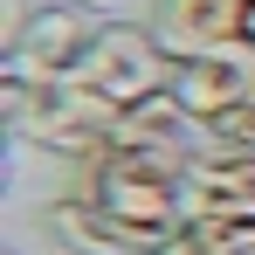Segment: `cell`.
Masks as SVG:
<instances>
[{"mask_svg": "<svg viewBox=\"0 0 255 255\" xmlns=\"http://www.w3.org/2000/svg\"><path fill=\"white\" fill-rule=\"evenodd\" d=\"M0 104H7V125L21 145H35L48 152L55 166H83L97 159L104 145H111V131H118V104H104L90 83L76 76H55V83H28V76H7L0 69Z\"/></svg>", "mask_w": 255, "mask_h": 255, "instance_id": "7a4b0ae2", "label": "cell"}, {"mask_svg": "<svg viewBox=\"0 0 255 255\" xmlns=\"http://www.w3.org/2000/svg\"><path fill=\"white\" fill-rule=\"evenodd\" d=\"M42 228L55 235L62 255H152L131 228H118L111 214L97 207L90 193H55V200L42 207Z\"/></svg>", "mask_w": 255, "mask_h": 255, "instance_id": "ba28073f", "label": "cell"}, {"mask_svg": "<svg viewBox=\"0 0 255 255\" xmlns=\"http://www.w3.org/2000/svg\"><path fill=\"white\" fill-rule=\"evenodd\" d=\"M90 14H104V21H125V14H145V0H76Z\"/></svg>", "mask_w": 255, "mask_h": 255, "instance_id": "9c48e42d", "label": "cell"}, {"mask_svg": "<svg viewBox=\"0 0 255 255\" xmlns=\"http://www.w3.org/2000/svg\"><path fill=\"white\" fill-rule=\"evenodd\" d=\"M172 97H179L200 125H221L228 111H242L255 97V48H228V55L179 62V69H172Z\"/></svg>", "mask_w": 255, "mask_h": 255, "instance_id": "52a82bcc", "label": "cell"}, {"mask_svg": "<svg viewBox=\"0 0 255 255\" xmlns=\"http://www.w3.org/2000/svg\"><path fill=\"white\" fill-rule=\"evenodd\" d=\"M111 145H125V152H152V159H172V166L193 172L200 159H207V125H200L172 90H159V97L131 104L125 118H118Z\"/></svg>", "mask_w": 255, "mask_h": 255, "instance_id": "8992f818", "label": "cell"}, {"mask_svg": "<svg viewBox=\"0 0 255 255\" xmlns=\"http://www.w3.org/2000/svg\"><path fill=\"white\" fill-rule=\"evenodd\" d=\"M69 172V186L62 193H90L97 207L111 214L118 228H131L145 249L159 255L186 228V214H193V172L172 166V159H152V152H125V145H104L97 159L83 166H62Z\"/></svg>", "mask_w": 255, "mask_h": 255, "instance_id": "6da1fadb", "label": "cell"}, {"mask_svg": "<svg viewBox=\"0 0 255 255\" xmlns=\"http://www.w3.org/2000/svg\"><path fill=\"white\" fill-rule=\"evenodd\" d=\"M97 35H104V14H90V7H76V0H42V7L28 14L21 42L7 48V76H28V83L76 76Z\"/></svg>", "mask_w": 255, "mask_h": 255, "instance_id": "5b68a950", "label": "cell"}, {"mask_svg": "<svg viewBox=\"0 0 255 255\" xmlns=\"http://www.w3.org/2000/svg\"><path fill=\"white\" fill-rule=\"evenodd\" d=\"M172 62H200L228 48H255V0H145L138 14Z\"/></svg>", "mask_w": 255, "mask_h": 255, "instance_id": "277c9868", "label": "cell"}, {"mask_svg": "<svg viewBox=\"0 0 255 255\" xmlns=\"http://www.w3.org/2000/svg\"><path fill=\"white\" fill-rule=\"evenodd\" d=\"M172 69H179V62L152 42V28H145V21H104V35L90 42L76 83H90L104 104L131 111V104H145V97L172 90Z\"/></svg>", "mask_w": 255, "mask_h": 255, "instance_id": "3957f363", "label": "cell"}]
</instances>
